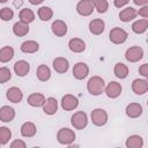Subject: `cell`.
Segmentation results:
<instances>
[{
	"mask_svg": "<svg viewBox=\"0 0 148 148\" xmlns=\"http://www.w3.org/2000/svg\"><path fill=\"white\" fill-rule=\"evenodd\" d=\"M6 97L12 103H20L23 98V92L17 87H10L6 92Z\"/></svg>",
	"mask_w": 148,
	"mask_h": 148,
	"instance_id": "12",
	"label": "cell"
},
{
	"mask_svg": "<svg viewBox=\"0 0 148 148\" xmlns=\"http://www.w3.org/2000/svg\"><path fill=\"white\" fill-rule=\"evenodd\" d=\"M133 2L138 6H145L148 3V0H133Z\"/></svg>",
	"mask_w": 148,
	"mask_h": 148,
	"instance_id": "41",
	"label": "cell"
},
{
	"mask_svg": "<svg viewBox=\"0 0 148 148\" xmlns=\"http://www.w3.org/2000/svg\"><path fill=\"white\" fill-rule=\"evenodd\" d=\"M10 147H12V148H25L27 145H25V142H23L22 140H15V141H13V142L10 143Z\"/></svg>",
	"mask_w": 148,
	"mask_h": 148,
	"instance_id": "37",
	"label": "cell"
},
{
	"mask_svg": "<svg viewBox=\"0 0 148 148\" xmlns=\"http://www.w3.org/2000/svg\"><path fill=\"white\" fill-rule=\"evenodd\" d=\"M30 71V65L28 61L25 60H17L15 64H14V72L17 76H25Z\"/></svg>",
	"mask_w": 148,
	"mask_h": 148,
	"instance_id": "16",
	"label": "cell"
},
{
	"mask_svg": "<svg viewBox=\"0 0 148 148\" xmlns=\"http://www.w3.org/2000/svg\"><path fill=\"white\" fill-rule=\"evenodd\" d=\"M36 75H37V79L42 82H46L50 80L51 77V71L50 68L46 66V65H39L37 67V71H36Z\"/></svg>",
	"mask_w": 148,
	"mask_h": 148,
	"instance_id": "23",
	"label": "cell"
},
{
	"mask_svg": "<svg viewBox=\"0 0 148 148\" xmlns=\"http://www.w3.org/2000/svg\"><path fill=\"white\" fill-rule=\"evenodd\" d=\"M18 17H20V21L29 24V23H31L35 20V14H34V12L31 9L23 8V9H21V12L18 14Z\"/></svg>",
	"mask_w": 148,
	"mask_h": 148,
	"instance_id": "31",
	"label": "cell"
},
{
	"mask_svg": "<svg viewBox=\"0 0 148 148\" xmlns=\"http://www.w3.org/2000/svg\"><path fill=\"white\" fill-rule=\"evenodd\" d=\"M52 32L58 37H64L67 34V24L62 20H56L53 21L51 25Z\"/></svg>",
	"mask_w": 148,
	"mask_h": 148,
	"instance_id": "14",
	"label": "cell"
},
{
	"mask_svg": "<svg viewBox=\"0 0 148 148\" xmlns=\"http://www.w3.org/2000/svg\"><path fill=\"white\" fill-rule=\"evenodd\" d=\"M142 106L141 104L139 103H130L127 106H126V116L130 117V118H138L142 114Z\"/></svg>",
	"mask_w": 148,
	"mask_h": 148,
	"instance_id": "18",
	"label": "cell"
},
{
	"mask_svg": "<svg viewBox=\"0 0 148 148\" xmlns=\"http://www.w3.org/2000/svg\"><path fill=\"white\" fill-rule=\"evenodd\" d=\"M132 90L136 95H143L148 90V81L145 79H135L132 82Z\"/></svg>",
	"mask_w": 148,
	"mask_h": 148,
	"instance_id": "11",
	"label": "cell"
},
{
	"mask_svg": "<svg viewBox=\"0 0 148 148\" xmlns=\"http://www.w3.org/2000/svg\"><path fill=\"white\" fill-rule=\"evenodd\" d=\"M92 5H94V8L98 12V13H105L109 8V3L106 0H91Z\"/></svg>",
	"mask_w": 148,
	"mask_h": 148,
	"instance_id": "33",
	"label": "cell"
},
{
	"mask_svg": "<svg viewBox=\"0 0 148 148\" xmlns=\"http://www.w3.org/2000/svg\"><path fill=\"white\" fill-rule=\"evenodd\" d=\"M138 15L142 16L143 18H147V17H148V6H147V5L142 6V7L139 9V12H138Z\"/></svg>",
	"mask_w": 148,
	"mask_h": 148,
	"instance_id": "38",
	"label": "cell"
},
{
	"mask_svg": "<svg viewBox=\"0 0 148 148\" xmlns=\"http://www.w3.org/2000/svg\"><path fill=\"white\" fill-rule=\"evenodd\" d=\"M128 1H130V0H114L113 2H114V6H116L117 8H121V7H124L125 5H127Z\"/></svg>",
	"mask_w": 148,
	"mask_h": 148,
	"instance_id": "40",
	"label": "cell"
},
{
	"mask_svg": "<svg viewBox=\"0 0 148 148\" xmlns=\"http://www.w3.org/2000/svg\"><path fill=\"white\" fill-rule=\"evenodd\" d=\"M12 77V73L7 67H0V83H6Z\"/></svg>",
	"mask_w": 148,
	"mask_h": 148,
	"instance_id": "36",
	"label": "cell"
},
{
	"mask_svg": "<svg viewBox=\"0 0 148 148\" xmlns=\"http://www.w3.org/2000/svg\"><path fill=\"white\" fill-rule=\"evenodd\" d=\"M139 73H140L143 77H148V65H147V64L141 65L140 68H139Z\"/></svg>",
	"mask_w": 148,
	"mask_h": 148,
	"instance_id": "39",
	"label": "cell"
},
{
	"mask_svg": "<svg viewBox=\"0 0 148 148\" xmlns=\"http://www.w3.org/2000/svg\"><path fill=\"white\" fill-rule=\"evenodd\" d=\"M127 37H128V34L119 27L112 28L109 34V38H110L111 43H113V44H123L124 42H126Z\"/></svg>",
	"mask_w": 148,
	"mask_h": 148,
	"instance_id": "4",
	"label": "cell"
},
{
	"mask_svg": "<svg viewBox=\"0 0 148 148\" xmlns=\"http://www.w3.org/2000/svg\"><path fill=\"white\" fill-rule=\"evenodd\" d=\"M6 1H7V0H0V2H1V3H3V2H6Z\"/></svg>",
	"mask_w": 148,
	"mask_h": 148,
	"instance_id": "43",
	"label": "cell"
},
{
	"mask_svg": "<svg viewBox=\"0 0 148 148\" xmlns=\"http://www.w3.org/2000/svg\"><path fill=\"white\" fill-rule=\"evenodd\" d=\"M44 0H29V2L31 3V5H39V3H42Z\"/></svg>",
	"mask_w": 148,
	"mask_h": 148,
	"instance_id": "42",
	"label": "cell"
},
{
	"mask_svg": "<svg viewBox=\"0 0 148 148\" xmlns=\"http://www.w3.org/2000/svg\"><path fill=\"white\" fill-rule=\"evenodd\" d=\"M43 111L49 116L54 114L58 111V101L54 97L45 98V102L43 104Z\"/></svg>",
	"mask_w": 148,
	"mask_h": 148,
	"instance_id": "13",
	"label": "cell"
},
{
	"mask_svg": "<svg viewBox=\"0 0 148 148\" xmlns=\"http://www.w3.org/2000/svg\"><path fill=\"white\" fill-rule=\"evenodd\" d=\"M53 68H54V71L57 72V73H60V74H62V73H66L67 71H68V68H69V62H68V60L66 59V58H64V57H58V58H56L54 60H53Z\"/></svg>",
	"mask_w": 148,
	"mask_h": 148,
	"instance_id": "15",
	"label": "cell"
},
{
	"mask_svg": "<svg viewBox=\"0 0 148 148\" xmlns=\"http://www.w3.org/2000/svg\"><path fill=\"white\" fill-rule=\"evenodd\" d=\"M148 28V20L142 18V20H136L132 24V30L135 34H143Z\"/></svg>",
	"mask_w": 148,
	"mask_h": 148,
	"instance_id": "29",
	"label": "cell"
},
{
	"mask_svg": "<svg viewBox=\"0 0 148 148\" xmlns=\"http://www.w3.org/2000/svg\"><path fill=\"white\" fill-rule=\"evenodd\" d=\"M138 16V10L133 7H126L119 13V18L123 22H130Z\"/></svg>",
	"mask_w": 148,
	"mask_h": 148,
	"instance_id": "19",
	"label": "cell"
},
{
	"mask_svg": "<svg viewBox=\"0 0 148 148\" xmlns=\"http://www.w3.org/2000/svg\"><path fill=\"white\" fill-rule=\"evenodd\" d=\"M71 124L76 130H83L88 125V116L83 111H77L71 117Z\"/></svg>",
	"mask_w": 148,
	"mask_h": 148,
	"instance_id": "3",
	"label": "cell"
},
{
	"mask_svg": "<svg viewBox=\"0 0 148 148\" xmlns=\"http://www.w3.org/2000/svg\"><path fill=\"white\" fill-rule=\"evenodd\" d=\"M143 58V50L140 46H131L126 50L125 59L130 62H138Z\"/></svg>",
	"mask_w": 148,
	"mask_h": 148,
	"instance_id": "5",
	"label": "cell"
},
{
	"mask_svg": "<svg viewBox=\"0 0 148 148\" xmlns=\"http://www.w3.org/2000/svg\"><path fill=\"white\" fill-rule=\"evenodd\" d=\"M37 14H38V17H39L42 21H49V20H51L52 16H53V10H52L50 7H47V6H43V7H40V8L38 9Z\"/></svg>",
	"mask_w": 148,
	"mask_h": 148,
	"instance_id": "32",
	"label": "cell"
},
{
	"mask_svg": "<svg viewBox=\"0 0 148 148\" xmlns=\"http://www.w3.org/2000/svg\"><path fill=\"white\" fill-rule=\"evenodd\" d=\"M91 121L96 126H104L108 123V113L103 109H95L91 111L90 114Z\"/></svg>",
	"mask_w": 148,
	"mask_h": 148,
	"instance_id": "6",
	"label": "cell"
},
{
	"mask_svg": "<svg viewBox=\"0 0 148 148\" xmlns=\"http://www.w3.org/2000/svg\"><path fill=\"white\" fill-rule=\"evenodd\" d=\"M12 138V131L8 127H0V145H6Z\"/></svg>",
	"mask_w": 148,
	"mask_h": 148,
	"instance_id": "34",
	"label": "cell"
},
{
	"mask_svg": "<svg viewBox=\"0 0 148 148\" xmlns=\"http://www.w3.org/2000/svg\"><path fill=\"white\" fill-rule=\"evenodd\" d=\"M39 49V45L35 40H25L21 44V51L24 53H35Z\"/></svg>",
	"mask_w": 148,
	"mask_h": 148,
	"instance_id": "27",
	"label": "cell"
},
{
	"mask_svg": "<svg viewBox=\"0 0 148 148\" xmlns=\"http://www.w3.org/2000/svg\"><path fill=\"white\" fill-rule=\"evenodd\" d=\"M13 32L18 37H23L29 32V24L22 21H18L13 25Z\"/></svg>",
	"mask_w": 148,
	"mask_h": 148,
	"instance_id": "25",
	"label": "cell"
},
{
	"mask_svg": "<svg viewBox=\"0 0 148 148\" xmlns=\"http://www.w3.org/2000/svg\"><path fill=\"white\" fill-rule=\"evenodd\" d=\"M121 84L118 83L117 81H111L105 88H104V91L106 94V96L109 98H117L120 96L121 94Z\"/></svg>",
	"mask_w": 148,
	"mask_h": 148,
	"instance_id": "9",
	"label": "cell"
},
{
	"mask_svg": "<svg viewBox=\"0 0 148 148\" xmlns=\"http://www.w3.org/2000/svg\"><path fill=\"white\" fill-rule=\"evenodd\" d=\"M68 47L74 53H81L86 50V43L81 38H72L68 42Z\"/></svg>",
	"mask_w": 148,
	"mask_h": 148,
	"instance_id": "20",
	"label": "cell"
},
{
	"mask_svg": "<svg viewBox=\"0 0 148 148\" xmlns=\"http://www.w3.org/2000/svg\"><path fill=\"white\" fill-rule=\"evenodd\" d=\"M113 72H114V75L118 79H125L128 75V67L125 64H123V62H117L114 65Z\"/></svg>",
	"mask_w": 148,
	"mask_h": 148,
	"instance_id": "30",
	"label": "cell"
},
{
	"mask_svg": "<svg viewBox=\"0 0 148 148\" xmlns=\"http://www.w3.org/2000/svg\"><path fill=\"white\" fill-rule=\"evenodd\" d=\"M143 146V139L140 135H130L126 140V147L127 148H142Z\"/></svg>",
	"mask_w": 148,
	"mask_h": 148,
	"instance_id": "26",
	"label": "cell"
},
{
	"mask_svg": "<svg viewBox=\"0 0 148 148\" xmlns=\"http://www.w3.org/2000/svg\"><path fill=\"white\" fill-rule=\"evenodd\" d=\"M14 17V12L9 7H5L0 10V18L2 21H10Z\"/></svg>",
	"mask_w": 148,
	"mask_h": 148,
	"instance_id": "35",
	"label": "cell"
},
{
	"mask_svg": "<svg viewBox=\"0 0 148 148\" xmlns=\"http://www.w3.org/2000/svg\"><path fill=\"white\" fill-rule=\"evenodd\" d=\"M37 132V128L34 123L27 121L21 126V134L24 138H32Z\"/></svg>",
	"mask_w": 148,
	"mask_h": 148,
	"instance_id": "24",
	"label": "cell"
},
{
	"mask_svg": "<svg viewBox=\"0 0 148 148\" xmlns=\"http://www.w3.org/2000/svg\"><path fill=\"white\" fill-rule=\"evenodd\" d=\"M14 57V49L12 46H3L0 49V62H8Z\"/></svg>",
	"mask_w": 148,
	"mask_h": 148,
	"instance_id": "28",
	"label": "cell"
},
{
	"mask_svg": "<svg viewBox=\"0 0 148 148\" xmlns=\"http://www.w3.org/2000/svg\"><path fill=\"white\" fill-rule=\"evenodd\" d=\"M57 140L61 145L71 146L75 140V133L73 130H69L67 127H62L57 133Z\"/></svg>",
	"mask_w": 148,
	"mask_h": 148,
	"instance_id": "2",
	"label": "cell"
},
{
	"mask_svg": "<svg viewBox=\"0 0 148 148\" xmlns=\"http://www.w3.org/2000/svg\"><path fill=\"white\" fill-rule=\"evenodd\" d=\"M104 88H105V82L101 76H92L89 79L87 83L88 91L94 96L101 95L104 91Z\"/></svg>",
	"mask_w": 148,
	"mask_h": 148,
	"instance_id": "1",
	"label": "cell"
},
{
	"mask_svg": "<svg viewBox=\"0 0 148 148\" xmlns=\"http://www.w3.org/2000/svg\"><path fill=\"white\" fill-rule=\"evenodd\" d=\"M94 5L91 0H80L76 5V12L81 16H89L94 12Z\"/></svg>",
	"mask_w": 148,
	"mask_h": 148,
	"instance_id": "8",
	"label": "cell"
},
{
	"mask_svg": "<svg viewBox=\"0 0 148 148\" xmlns=\"http://www.w3.org/2000/svg\"><path fill=\"white\" fill-rule=\"evenodd\" d=\"M89 74V67L84 62H77L73 67V76L77 80H83Z\"/></svg>",
	"mask_w": 148,
	"mask_h": 148,
	"instance_id": "10",
	"label": "cell"
},
{
	"mask_svg": "<svg viewBox=\"0 0 148 148\" xmlns=\"http://www.w3.org/2000/svg\"><path fill=\"white\" fill-rule=\"evenodd\" d=\"M60 103H61V108H62L65 111H72V110H74V109L77 108V105H79V99H77V97H75L74 95L67 94V95L62 96Z\"/></svg>",
	"mask_w": 148,
	"mask_h": 148,
	"instance_id": "7",
	"label": "cell"
},
{
	"mask_svg": "<svg viewBox=\"0 0 148 148\" xmlns=\"http://www.w3.org/2000/svg\"><path fill=\"white\" fill-rule=\"evenodd\" d=\"M15 118V110L8 105L0 108V120L3 123H10Z\"/></svg>",
	"mask_w": 148,
	"mask_h": 148,
	"instance_id": "17",
	"label": "cell"
},
{
	"mask_svg": "<svg viewBox=\"0 0 148 148\" xmlns=\"http://www.w3.org/2000/svg\"><path fill=\"white\" fill-rule=\"evenodd\" d=\"M27 102H28V104L30 106L39 108V106H43V104L45 102V97L40 92H34V94H31V95L28 96Z\"/></svg>",
	"mask_w": 148,
	"mask_h": 148,
	"instance_id": "21",
	"label": "cell"
},
{
	"mask_svg": "<svg viewBox=\"0 0 148 148\" xmlns=\"http://www.w3.org/2000/svg\"><path fill=\"white\" fill-rule=\"evenodd\" d=\"M105 29V23L102 18H95L89 23V30L94 35H101Z\"/></svg>",
	"mask_w": 148,
	"mask_h": 148,
	"instance_id": "22",
	"label": "cell"
}]
</instances>
